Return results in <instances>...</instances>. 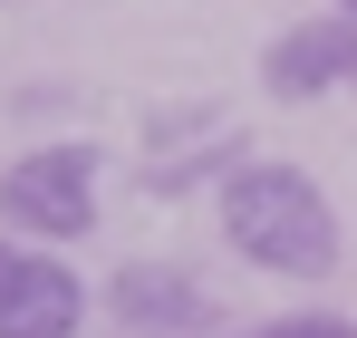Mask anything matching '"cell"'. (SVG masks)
Masks as SVG:
<instances>
[{
    "instance_id": "obj_6",
    "label": "cell",
    "mask_w": 357,
    "mask_h": 338,
    "mask_svg": "<svg viewBox=\"0 0 357 338\" xmlns=\"http://www.w3.org/2000/svg\"><path fill=\"white\" fill-rule=\"evenodd\" d=\"M155 135H165V155L145 165V184H155V193H183V184H203V174L222 184V174L241 165L232 116H222V107H165V116H155Z\"/></svg>"
},
{
    "instance_id": "obj_7",
    "label": "cell",
    "mask_w": 357,
    "mask_h": 338,
    "mask_svg": "<svg viewBox=\"0 0 357 338\" xmlns=\"http://www.w3.org/2000/svg\"><path fill=\"white\" fill-rule=\"evenodd\" d=\"M241 338H357V319H328V309H299V319H271V329H241Z\"/></svg>"
},
{
    "instance_id": "obj_2",
    "label": "cell",
    "mask_w": 357,
    "mask_h": 338,
    "mask_svg": "<svg viewBox=\"0 0 357 338\" xmlns=\"http://www.w3.org/2000/svg\"><path fill=\"white\" fill-rule=\"evenodd\" d=\"M0 223L29 242H87L97 232V145H39L0 174Z\"/></svg>"
},
{
    "instance_id": "obj_8",
    "label": "cell",
    "mask_w": 357,
    "mask_h": 338,
    "mask_svg": "<svg viewBox=\"0 0 357 338\" xmlns=\"http://www.w3.org/2000/svg\"><path fill=\"white\" fill-rule=\"evenodd\" d=\"M0 271H10V242H0Z\"/></svg>"
},
{
    "instance_id": "obj_4",
    "label": "cell",
    "mask_w": 357,
    "mask_h": 338,
    "mask_svg": "<svg viewBox=\"0 0 357 338\" xmlns=\"http://www.w3.org/2000/svg\"><path fill=\"white\" fill-rule=\"evenodd\" d=\"M348 78H357V20L348 10L299 20V29H280V39L261 49V87H271V97H328V87H348Z\"/></svg>"
},
{
    "instance_id": "obj_10",
    "label": "cell",
    "mask_w": 357,
    "mask_h": 338,
    "mask_svg": "<svg viewBox=\"0 0 357 338\" xmlns=\"http://www.w3.org/2000/svg\"><path fill=\"white\" fill-rule=\"evenodd\" d=\"M348 87H357V78H348Z\"/></svg>"
},
{
    "instance_id": "obj_1",
    "label": "cell",
    "mask_w": 357,
    "mask_h": 338,
    "mask_svg": "<svg viewBox=\"0 0 357 338\" xmlns=\"http://www.w3.org/2000/svg\"><path fill=\"white\" fill-rule=\"evenodd\" d=\"M213 203H222V242H232L251 271L328 281L338 251H348L328 193H319V174H299V165H251V155H241V165L213 184Z\"/></svg>"
},
{
    "instance_id": "obj_9",
    "label": "cell",
    "mask_w": 357,
    "mask_h": 338,
    "mask_svg": "<svg viewBox=\"0 0 357 338\" xmlns=\"http://www.w3.org/2000/svg\"><path fill=\"white\" fill-rule=\"evenodd\" d=\"M338 10H348V20H357V0H338Z\"/></svg>"
},
{
    "instance_id": "obj_5",
    "label": "cell",
    "mask_w": 357,
    "mask_h": 338,
    "mask_svg": "<svg viewBox=\"0 0 357 338\" xmlns=\"http://www.w3.org/2000/svg\"><path fill=\"white\" fill-rule=\"evenodd\" d=\"M77 319H87L77 271H59L49 251H10V271H0V338H77Z\"/></svg>"
},
{
    "instance_id": "obj_3",
    "label": "cell",
    "mask_w": 357,
    "mask_h": 338,
    "mask_svg": "<svg viewBox=\"0 0 357 338\" xmlns=\"http://www.w3.org/2000/svg\"><path fill=\"white\" fill-rule=\"evenodd\" d=\"M107 309H116V329H135V338H203L213 329L203 281L174 271V261H126L116 281H107Z\"/></svg>"
}]
</instances>
